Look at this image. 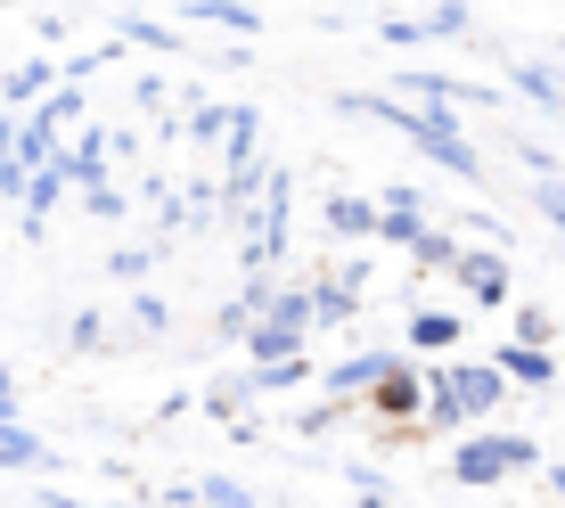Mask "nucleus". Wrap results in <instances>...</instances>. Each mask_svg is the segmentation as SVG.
Here are the masks:
<instances>
[{"mask_svg":"<svg viewBox=\"0 0 565 508\" xmlns=\"http://www.w3.org/2000/svg\"><path fill=\"white\" fill-rule=\"evenodd\" d=\"M344 107H353V115H377V124H394V131H411V140L435 156L443 172H459V181H483V156L459 140L451 107H411V99H385V91H353Z\"/></svg>","mask_w":565,"mask_h":508,"instance_id":"obj_1","label":"nucleus"},{"mask_svg":"<svg viewBox=\"0 0 565 508\" xmlns=\"http://www.w3.org/2000/svg\"><path fill=\"white\" fill-rule=\"evenodd\" d=\"M500 402H509V378H500L492 361H451V369L426 378V426H435V435H459L467 443V426L492 419Z\"/></svg>","mask_w":565,"mask_h":508,"instance_id":"obj_2","label":"nucleus"},{"mask_svg":"<svg viewBox=\"0 0 565 508\" xmlns=\"http://www.w3.org/2000/svg\"><path fill=\"white\" fill-rule=\"evenodd\" d=\"M516 467H541V443L533 435H467L451 452V476L459 484H500V476H516Z\"/></svg>","mask_w":565,"mask_h":508,"instance_id":"obj_3","label":"nucleus"},{"mask_svg":"<svg viewBox=\"0 0 565 508\" xmlns=\"http://www.w3.org/2000/svg\"><path fill=\"white\" fill-rule=\"evenodd\" d=\"M287 230H296V181H287V172H270L255 222H246V271H270V263H279V254H287Z\"/></svg>","mask_w":565,"mask_h":508,"instance_id":"obj_4","label":"nucleus"},{"mask_svg":"<svg viewBox=\"0 0 565 508\" xmlns=\"http://www.w3.org/2000/svg\"><path fill=\"white\" fill-rule=\"evenodd\" d=\"M451 279H459L476 304H509V296H516V271H509V254H500V246H467Z\"/></svg>","mask_w":565,"mask_h":508,"instance_id":"obj_5","label":"nucleus"},{"mask_svg":"<svg viewBox=\"0 0 565 508\" xmlns=\"http://www.w3.org/2000/svg\"><path fill=\"white\" fill-rule=\"evenodd\" d=\"M361 287H369V263H344L337 279H320V287H311V328H337V320H353Z\"/></svg>","mask_w":565,"mask_h":508,"instance_id":"obj_6","label":"nucleus"},{"mask_svg":"<svg viewBox=\"0 0 565 508\" xmlns=\"http://www.w3.org/2000/svg\"><path fill=\"white\" fill-rule=\"evenodd\" d=\"M115 140H124V131H83V140L66 148V181L83 189V198H99V189H107V156H115Z\"/></svg>","mask_w":565,"mask_h":508,"instance_id":"obj_7","label":"nucleus"},{"mask_svg":"<svg viewBox=\"0 0 565 508\" xmlns=\"http://www.w3.org/2000/svg\"><path fill=\"white\" fill-rule=\"evenodd\" d=\"M426 230H435V222H426V198H418V189H385V205H377V239L418 246Z\"/></svg>","mask_w":565,"mask_h":508,"instance_id":"obj_8","label":"nucleus"},{"mask_svg":"<svg viewBox=\"0 0 565 508\" xmlns=\"http://www.w3.org/2000/svg\"><path fill=\"white\" fill-rule=\"evenodd\" d=\"M394 361H402V353L369 345V353H353V361H337V369H328V394H377V385L394 378Z\"/></svg>","mask_w":565,"mask_h":508,"instance_id":"obj_9","label":"nucleus"},{"mask_svg":"<svg viewBox=\"0 0 565 508\" xmlns=\"http://www.w3.org/2000/svg\"><path fill=\"white\" fill-rule=\"evenodd\" d=\"M369 410H377V419H418V410H426V378L411 361H394V378L369 394Z\"/></svg>","mask_w":565,"mask_h":508,"instance_id":"obj_10","label":"nucleus"},{"mask_svg":"<svg viewBox=\"0 0 565 508\" xmlns=\"http://www.w3.org/2000/svg\"><path fill=\"white\" fill-rule=\"evenodd\" d=\"M303 337H311V328H296V320H255L246 353H255V369H270V361H303Z\"/></svg>","mask_w":565,"mask_h":508,"instance_id":"obj_11","label":"nucleus"},{"mask_svg":"<svg viewBox=\"0 0 565 508\" xmlns=\"http://www.w3.org/2000/svg\"><path fill=\"white\" fill-rule=\"evenodd\" d=\"M459 337H467L459 311H411V337H402V345H411V353H451Z\"/></svg>","mask_w":565,"mask_h":508,"instance_id":"obj_12","label":"nucleus"},{"mask_svg":"<svg viewBox=\"0 0 565 508\" xmlns=\"http://www.w3.org/2000/svg\"><path fill=\"white\" fill-rule=\"evenodd\" d=\"M500 378H509V385H557V361L550 353H524V345H500Z\"/></svg>","mask_w":565,"mask_h":508,"instance_id":"obj_13","label":"nucleus"},{"mask_svg":"<svg viewBox=\"0 0 565 508\" xmlns=\"http://www.w3.org/2000/svg\"><path fill=\"white\" fill-rule=\"evenodd\" d=\"M57 189H74V181H66V156H57L50 172H33V181H25V230H42V222H50Z\"/></svg>","mask_w":565,"mask_h":508,"instance_id":"obj_14","label":"nucleus"},{"mask_svg":"<svg viewBox=\"0 0 565 508\" xmlns=\"http://www.w3.org/2000/svg\"><path fill=\"white\" fill-rule=\"evenodd\" d=\"M0 467H50V443L33 426H0Z\"/></svg>","mask_w":565,"mask_h":508,"instance_id":"obj_15","label":"nucleus"},{"mask_svg":"<svg viewBox=\"0 0 565 508\" xmlns=\"http://www.w3.org/2000/svg\"><path fill=\"white\" fill-rule=\"evenodd\" d=\"M328 230H344V239H377V205H369V198H328Z\"/></svg>","mask_w":565,"mask_h":508,"instance_id":"obj_16","label":"nucleus"},{"mask_svg":"<svg viewBox=\"0 0 565 508\" xmlns=\"http://www.w3.org/2000/svg\"><path fill=\"white\" fill-rule=\"evenodd\" d=\"M42 91H50V66H42V57H33V66H17L9 83H0V115H17L25 99H42Z\"/></svg>","mask_w":565,"mask_h":508,"instance_id":"obj_17","label":"nucleus"},{"mask_svg":"<svg viewBox=\"0 0 565 508\" xmlns=\"http://www.w3.org/2000/svg\"><path fill=\"white\" fill-rule=\"evenodd\" d=\"M255 140H263V115L238 107V124H230V172H263L255 165Z\"/></svg>","mask_w":565,"mask_h":508,"instance_id":"obj_18","label":"nucleus"},{"mask_svg":"<svg viewBox=\"0 0 565 508\" xmlns=\"http://www.w3.org/2000/svg\"><path fill=\"white\" fill-rule=\"evenodd\" d=\"M550 337H557V320L541 304H516V337L509 345H524V353H550Z\"/></svg>","mask_w":565,"mask_h":508,"instance_id":"obj_19","label":"nucleus"},{"mask_svg":"<svg viewBox=\"0 0 565 508\" xmlns=\"http://www.w3.org/2000/svg\"><path fill=\"white\" fill-rule=\"evenodd\" d=\"M189 17H205V25H230V33H263V17H255V9H238V0H198Z\"/></svg>","mask_w":565,"mask_h":508,"instance_id":"obj_20","label":"nucleus"},{"mask_svg":"<svg viewBox=\"0 0 565 508\" xmlns=\"http://www.w3.org/2000/svg\"><path fill=\"white\" fill-rule=\"evenodd\" d=\"M303 378H311V361H270V369L246 378V394H287V385H303Z\"/></svg>","mask_w":565,"mask_h":508,"instance_id":"obj_21","label":"nucleus"},{"mask_svg":"<svg viewBox=\"0 0 565 508\" xmlns=\"http://www.w3.org/2000/svg\"><path fill=\"white\" fill-rule=\"evenodd\" d=\"M516 91H524L533 107H565V83H557L550 66H516Z\"/></svg>","mask_w":565,"mask_h":508,"instance_id":"obj_22","label":"nucleus"},{"mask_svg":"<svg viewBox=\"0 0 565 508\" xmlns=\"http://www.w3.org/2000/svg\"><path fill=\"white\" fill-rule=\"evenodd\" d=\"M33 115H42V124H50V131H66V124H74V115H83V83H66V91H57V99H42V107H33Z\"/></svg>","mask_w":565,"mask_h":508,"instance_id":"obj_23","label":"nucleus"},{"mask_svg":"<svg viewBox=\"0 0 565 508\" xmlns=\"http://www.w3.org/2000/svg\"><path fill=\"white\" fill-rule=\"evenodd\" d=\"M107 345V320L99 311H74V328H66V353H99Z\"/></svg>","mask_w":565,"mask_h":508,"instance_id":"obj_24","label":"nucleus"},{"mask_svg":"<svg viewBox=\"0 0 565 508\" xmlns=\"http://www.w3.org/2000/svg\"><path fill=\"white\" fill-rule=\"evenodd\" d=\"M411 254H418V263H426V271H443V263H451V271H459V254H467V246H459V239H443V230H426V239H418Z\"/></svg>","mask_w":565,"mask_h":508,"instance_id":"obj_25","label":"nucleus"},{"mask_svg":"<svg viewBox=\"0 0 565 508\" xmlns=\"http://www.w3.org/2000/svg\"><path fill=\"white\" fill-rule=\"evenodd\" d=\"M238 124V107H189V140H222Z\"/></svg>","mask_w":565,"mask_h":508,"instance_id":"obj_26","label":"nucleus"},{"mask_svg":"<svg viewBox=\"0 0 565 508\" xmlns=\"http://www.w3.org/2000/svg\"><path fill=\"white\" fill-rule=\"evenodd\" d=\"M198 500H205V508H255V500H246V484H230V476H205Z\"/></svg>","mask_w":565,"mask_h":508,"instance_id":"obj_27","label":"nucleus"},{"mask_svg":"<svg viewBox=\"0 0 565 508\" xmlns=\"http://www.w3.org/2000/svg\"><path fill=\"white\" fill-rule=\"evenodd\" d=\"M124 42H140V50H172L181 33H172V25H156V17H131V25H124Z\"/></svg>","mask_w":565,"mask_h":508,"instance_id":"obj_28","label":"nucleus"},{"mask_svg":"<svg viewBox=\"0 0 565 508\" xmlns=\"http://www.w3.org/2000/svg\"><path fill=\"white\" fill-rule=\"evenodd\" d=\"M164 320H172V311H164V296H131V328H148V337H156Z\"/></svg>","mask_w":565,"mask_h":508,"instance_id":"obj_29","label":"nucleus"},{"mask_svg":"<svg viewBox=\"0 0 565 508\" xmlns=\"http://www.w3.org/2000/svg\"><path fill=\"white\" fill-rule=\"evenodd\" d=\"M25 181H33V172H25V165H17V156H9V148H0V198H25Z\"/></svg>","mask_w":565,"mask_h":508,"instance_id":"obj_30","label":"nucleus"},{"mask_svg":"<svg viewBox=\"0 0 565 508\" xmlns=\"http://www.w3.org/2000/svg\"><path fill=\"white\" fill-rule=\"evenodd\" d=\"M533 205H541V213H550V222L565 230V172H557V181H541V198H533Z\"/></svg>","mask_w":565,"mask_h":508,"instance_id":"obj_31","label":"nucleus"},{"mask_svg":"<svg viewBox=\"0 0 565 508\" xmlns=\"http://www.w3.org/2000/svg\"><path fill=\"white\" fill-rule=\"evenodd\" d=\"M148 263H156V254H148V246H124V254H115V263H107V271H115V279H140V271H148Z\"/></svg>","mask_w":565,"mask_h":508,"instance_id":"obj_32","label":"nucleus"},{"mask_svg":"<svg viewBox=\"0 0 565 508\" xmlns=\"http://www.w3.org/2000/svg\"><path fill=\"white\" fill-rule=\"evenodd\" d=\"M83 213H99V222H115V213H124V189H115V181H107V189H99V198H83Z\"/></svg>","mask_w":565,"mask_h":508,"instance_id":"obj_33","label":"nucleus"},{"mask_svg":"<svg viewBox=\"0 0 565 508\" xmlns=\"http://www.w3.org/2000/svg\"><path fill=\"white\" fill-rule=\"evenodd\" d=\"M0 426H17V378L0 369Z\"/></svg>","mask_w":565,"mask_h":508,"instance_id":"obj_34","label":"nucleus"},{"mask_svg":"<svg viewBox=\"0 0 565 508\" xmlns=\"http://www.w3.org/2000/svg\"><path fill=\"white\" fill-rule=\"evenodd\" d=\"M42 508H99V500H74V493H42Z\"/></svg>","mask_w":565,"mask_h":508,"instance_id":"obj_35","label":"nucleus"},{"mask_svg":"<svg viewBox=\"0 0 565 508\" xmlns=\"http://www.w3.org/2000/svg\"><path fill=\"white\" fill-rule=\"evenodd\" d=\"M550 493H557V500H565V467H550Z\"/></svg>","mask_w":565,"mask_h":508,"instance_id":"obj_36","label":"nucleus"}]
</instances>
